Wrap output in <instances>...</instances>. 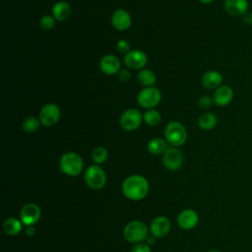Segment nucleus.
<instances>
[{
  "instance_id": "1",
  "label": "nucleus",
  "mask_w": 252,
  "mask_h": 252,
  "mask_svg": "<svg viewBox=\"0 0 252 252\" xmlns=\"http://www.w3.org/2000/svg\"><path fill=\"white\" fill-rule=\"evenodd\" d=\"M122 191L130 200H141L148 194L149 183L147 179L141 175H131L124 180Z\"/></svg>"
},
{
  "instance_id": "2",
  "label": "nucleus",
  "mask_w": 252,
  "mask_h": 252,
  "mask_svg": "<svg viewBox=\"0 0 252 252\" xmlns=\"http://www.w3.org/2000/svg\"><path fill=\"white\" fill-rule=\"evenodd\" d=\"M165 141L174 147L183 145L187 140V130L178 121H170L164 128Z\"/></svg>"
},
{
  "instance_id": "3",
  "label": "nucleus",
  "mask_w": 252,
  "mask_h": 252,
  "mask_svg": "<svg viewBox=\"0 0 252 252\" xmlns=\"http://www.w3.org/2000/svg\"><path fill=\"white\" fill-rule=\"evenodd\" d=\"M83 165L82 158L74 152L66 153L60 158L61 170L70 176L78 175L82 171Z\"/></svg>"
},
{
  "instance_id": "4",
  "label": "nucleus",
  "mask_w": 252,
  "mask_h": 252,
  "mask_svg": "<svg viewBox=\"0 0 252 252\" xmlns=\"http://www.w3.org/2000/svg\"><path fill=\"white\" fill-rule=\"evenodd\" d=\"M161 100V93L160 91L154 87H147L141 90L137 95V101L140 106L153 109L155 108Z\"/></svg>"
},
{
  "instance_id": "5",
  "label": "nucleus",
  "mask_w": 252,
  "mask_h": 252,
  "mask_svg": "<svg viewBox=\"0 0 252 252\" xmlns=\"http://www.w3.org/2000/svg\"><path fill=\"white\" fill-rule=\"evenodd\" d=\"M143 121V114L137 108H128L120 116V126L128 132L137 130Z\"/></svg>"
},
{
  "instance_id": "6",
  "label": "nucleus",
  "mask_w": 252,
  "mask_h": 252,
  "mask_svg": "<svg viewBox=\"0 0 252 252\" xmlns=\"http://www.w3.org/2000/svg\"><path fill=\"white\" fill-rule=\"evenodd\" d=\"M61 110L56 103H46L39 110V121L45 127L54 126L60 119Z\"/></svg>"
},
{
  "instance_id": "7",
  "label": "nucleus",
  "mask_w": 252,
  "mask_h": 252,
  "mask_svg": "<svg viewBox=\"0 0 252 252\" xmlns=\"http://www.w3.org/2000/svg\"><path fill=\"white\" fill-rule=\"evenodd\" d=\"M123 233L126 240L130 242H141L147 239L148 228L142 221L134 220L125 226Z\"/></svg>"
},
{
  "instance_id": "8",
  "label": "nucleus",
  "mask_w": 252,
  "mask_h": 252,
  "mask_svg": "<svg viewBox=\"0 0 252 252\" xmlns=\"http://www.w3.org/2000/svg\"><path fill=\"white\" fill-rule=\"evenodd\" d=\"M105 173L98 165H90L85 172V181L92 189H100L105 184Z\"/></svg>"
},
{
  "instance_id": "9",
  "label": "nucleus",
  "mask_w": 252,
  "mask_h": 252,
  "mask_svg": "<svg viewBox=\"0 0 252 252\" xmlns=\"http://www.w3.org/2000/svg\"><path fill=\"white\" fill-rule=\"evenodd\" d=\"M148 62L147 54L141 49H131L124 55L125 65L133 70H142Z\"/></svg>"
},
{
  "instance_id": "10",
  "label": "nucleus",
  "mask_w": 252,
  "mask_h": 252,
  "mask_svg": "<svg viewBox=\"0 0 252 252\" xmlns=\"http://www.w3.org/2000/svg\"><path fill=\"white\" fill-rule=\"evenodd\" d=\"M111 24L113 28L119 32L127 31L132 24V17L125 9H117L111 16Z\"/></svg>"
},
{
  "instance_id": "11",
  "label": "nucleus",
  "mask_w": 252,
  "mask_h": 252,
  "mask_svg": "<svg viewBox=\"0 0 252 252\" xmlns=\"http://www.w3.org/2000/svg\"><path fill=\"white\" fill-rule=\"evenodd\" d=\"M183 161L182 153L176 148H168L162 157V163L163 165L170 169L176 170L178 169Z\"/></svg>"
},
{
  "instance_id": "12",
  "label": "nucleus",
  "mask_w": 252,
  "mask_h": 252,
  "mask_svg": "<svg viewBox=\"0 0 252 252\" xmlns=\"http://www.w3.org/2000/svg\"><path fill=\"white\" fill-rule=\"evenodd\" d=\"M233 94H234L231 87L227 85H221L215 90L212 97L216 105L222 107L228 105L232 101Z\"/></svg>"
},
{
  "instance_id": "13",
  "label": "nucleus",
  "mask_w": 252,
  "mask_h": 252,
  "mask_svg": "<svg viewBox=\"0 0 252 252\" xmlns=\"http://www.w3.org/2000/svg\"><path fill=\"white\" fill-rule=\"evenodd\" d=\"M99 69L105 75H115L121 69L119 59L113 54H106L99 60Z\"/></svg>"
},
{
  "instance_id": "14",
  "label": "nucleus",
  "mask_w": 252,
  "mask_h": 252,
  "mask_svg": "<svg viewBox=\"0 0 252 252\" xmlns=\"http://www.w3.org/2000/svg\"><path fill=\"white\" fill-rule=\"evenodd\" d=\"M40 218V209L32 203L25 205L21 210V220L26 225H32Z\"/></svg>"
},
{
  "instance_id": "15",
  "label": "nucleus",
  "mask_w": 252,
  "mask_h": 252,
  "mask_svg": "<svg viewBox=\"0 0 252 252\" xmlns=\"http://www.w3.org/2000/svg\"><path fill=\"white\" fill-rule=\"evenodd\" d=\"M224 10L227 14L233 17L243 16L248 11L247 0H224Z\"/></svg>"
},
{
  "instance_id": "16",
  "label": "nucleus",
  "mask_w": 252,
  "mask_h": 252,
  "mask_svg": "<svg viewBox=\"0 0 252 252\" xmlns=\"http://www.w3.org/2000/svg\"><path fill=\"white\" fill-rule=\"evenodd\" d=\"M222 83V75L220 72L216 70H210L203 74L201 78V84L205 89L216 90Z\"/></svg>"
},
{
  "instance_id": "17",
  "label": "nucleus",
  "mask_w": 252,
  "mask_h": 252,
  "mask_svg": "<svg viewBox=\"0 0 252 252\" xmlns=\"http://www.w3.org/2000/svg\"><path fill=\"white\" fill-rule=\"evenodd\" d=\"M198 220H199V217L197 213L189 209L181 212L177 219L178 225L183 229H191L195 227L198 223Z\"/></svg>"
},
{
  "instance_id": "18",
  "label": "nucleus",
  "mask_w": 252,
  "mask_h": 252,
  "mask_svg": "<svg viewBox=\"0 0 252 252\" xmlns=\"http://www.w3.org/2000/svg\"><path fill=\"white\" fill-rule=\"evenodd\" d=\"M52 16L58 22H64L68 20L72 14L71 5L67 1L60 0L52 6Z\"/></svg>"
},
{
  "instance_id": "19",
  "label": "nucleus",
  "mask_w": 252,
  "mask_h": 252,
  "mask_svg": "<svg viewBox=\"0 0 252 252\" xmlns=\"http://www.w3.org/2000/svg\"><path fill=\"white\" fill-rule=\"evenodd\" d=\"M170 229V221L164 217L156 218L151 223V232L155 237L165 236Z\"/></svg>"
},
{
  "instance_id": "20",
  "label": "nucleus",
  "mask_w": 252,
  "mask_h": 252,
  "mask_svg": "<svg viewBox=\"0 0 252 252\" xmlns=\"http://www.w3.org/2000/svg\"><path fill=\"white\" fill-rule=\"evenodd\" d=\"M218 123V117L212 112H206L199 116L198 125L202 130L210 131L216 127Z\"/></svg>"
},
{
  "instance_id": "21",
  "label": "nucleus",
  "mask_w": 252,
  "mask_h": 252,
  "mask_svg": "<svg viewBox=\"0 0 252 252\" xmlns=\"http://www.w3.org/2000/svg\"><path fill=\"white\" fill-rule=\"evenodd\" d=\"M138 82L140 85L144 86L145 88L147 87H154L156 82H157V76L156 74L150 70V69H142L138 73L137 76Z\"/></svg>"
},
{
  "instance_id": "22",
  "label": "nucleus",
  "mask_w": 252,
  "mask_h": 252,
  "mask_svg": "<svg viewBox=\"0 0 252 252\" xmlns=\"http://www.w3.org/2000/svg\"><path fill=\"white\" fill-rule=\"evenodd\" d=\"M148 151L152 155H160L164 154L167 148V142L161 138H153L148 143Z\"/></svg>"
},
{
  "instance_id": "23",
  "label": "nucleus",
  "mask_w": 252,
  "mask_h": 252,
  "mask_svg": "<svg viewBox=\"0 0 252 252\" xmlns=\"http://www.w3.org/2000/svg\"><path fill=\"white\" fill-rule=\"evenodd\" d=\"M3 229L8 235H16L21 231L22 224L17 219L9 218L4 221Z\"/></svg>"
},
{
  "instance_id": "24",
  "label": "nucleus",
  "mask_w": 252,
  "mask_h": 252,
  "mask_svg": "<svg viewBox=\"0 0 252 252\" xmlns=\"http://www.w3.org/2000/svg\"><path fill=\"white\" fill-rule=\"evenodd\" d=\"M143 120L149 126H157V125H158L160 123L161 115H160L159 111L155 109V108L148 109L143 114Z\"/></svg>"
},
{
  "instance_id": "25",
  "label": "nucleus",
  "mask_w": 252,
  "mask_h": 252,
  "mask_svg": "<svg viewBox=\"0 0 252 252\" xmlns=\"http://www.w3.org/2000/svg\"><path fill=\"white\" fill-rule=\"evenodd\" d=\"M39 118L35 116H28L22 122V128L27 133H34L40 126Z\"/></svg>"
},
{
  "instance_id": "26",
  "label": "nucleus",
  "mask_w": 252,
  "mask_h": 252,
  "mask_svg": "<svg viewBox=\"0 0 252 252\" xmlns=\"http://www.w3.org/2000/svg\"><path fill=\"white\" fill-rule=\"evenodd\" d=\"M92 158L95 163H103L108 158V152L103 147H96L92 153Z\"/></svg>"
},
{
  "instance_id": "27",
  "label": "nucleus",
  "mask_w": 252,
  "mask_h": 252,
  "mask_svg": "<svg viewBox=\"0 0 252 252\" xmlns=\"http://www.w3.org/2000/svg\"><path fill=\"white\" fill-rule=\"evenodd\" d=\"M56 20L52 15H44L39 20V26L43 31H50L54 28Z\"/></svg>"
},
{
  "instance_id": "28",
  "label": "nucleus",
  "mask_w": 252,
  "mask_h": 252,
  "mask_svg": "<svg viewBox=\"0 0 252 252\" xmlns=\"http://www.w3.org/2000/svg\"><path fill=\"white\" fill-rule=\"evenodd\" d=\"M116 48L117 50L120 52V53H123V54H126L128 53L130 50H131V45H130V42L127 40V39H124V38H121L117 41L116 43Z\"/></svg>"
},
{
  "instance_id": "29",
  "label": "nucleus",
  "mask_w": 252,
  "mask_h": 252,
  "mask_svg": "<svg viewBox=\"0 0 252 252\" xmlns=\"http://www.w3.org/2000/svg\"><path fill=\"white\" fill-rule=\"evenodd\" d=\"M214 103L213 97L209 96V95H203L198 99V105L201 108H210L212 106V104Z\"/></svg>"
},
{
  "instance_id": "30",
  "label": "nucleus",
  "mask_w": 252,
  "mask_h": 252,
  "mask_svg": "<svg viewBox=\"0 0 252 252\" xmlns=\"http://www.w3.org/2000/svg\"><path fill=\"white\" fill-rule=\"evenodd\" d=\"M117 76H118V79L123 83H127L131 78L130 72L126 69H120V71L117 73Z\"/></svg>"
},
{
  "instance_id": "31",
  "label": "nucleus",
  "mask_w": 252,
  "mask_h": 252,
  "mask_svg": "<svg viewBox=\"0 0 252 252\" xmlns=\"http://www.w3.org/2000/svg\"><path fill=\"white\" fill-rule=\"evenodd\" d=\"M131 252H151V248L148 244H144V243H139L136 244Z\"/></svg>"
},
{
  "instance_id": "32",
  "label": "nucleus",
  "mask_w": 252,
  "mask_h": 252,
  "mask_svg": "<svg viewBox=\"0 0 252 252\" xmlns=\"http://www.w3.org/2000/svg\"><path fill=\"white\" fill-rule=\"evenodd\" d=\"M242 18H243V22H244L245 24H247V25H252V12L247 11V12L242 16Z\"/></svg>"
},
{
  "instance_id": "33",
  "label": "nucleus",
  "mask_w": 252,
  "mask_h": 252,
  "mask_svg": "<svg viewBox=\"0 0 252 252\" xmlns=\"http://www.w3.org/2000/svg\"><path fill=\"white\" fill-rule=\"evenodd\" d=\"M27 233H28L30 236H32V235L34 233V230H33V228H32V227H29V228L27 229Z\"/></svg>"
},
{
  "instance_id": "34",
  "label": "nucleus",
  "mask_w": 252,
  "mask_h": 252,
  "mask_svg": "<svg viewBox=\"0 0 252 252\" xmlns=\"http://www.w3.org/2000/svg\"><path fill=\"white\" fill-rule=\"evenodd\" d=\"M201 3H203V4H210V3H212V2H214L215 0H199Z\"/></svg>"
},
{
  "instance_id": "35",
  "label": "nucleus",
  "mask_w": 252,
  "mask_h": 252,
  "mask_svg": "<svg viewBox=\"0 0 252 252\" xmlns=\"http://www.w3.org/2000/svg\"><path fill=\"white\" fill-rule=\"evenodd\" d=\"M148 242H149L150 244H151V243H154V239H153V238H151V239L148 238Z\"/></svg>"
},
{
  "instance_id": "36",
  "label": "nucleus",
  "mask_w": 252,
  "mask_h": 252,
  "mask_svg": "<svg viewBox=\"0 0 252 252\" xmlns=\"http://www.w3.org/2000/svg\"><path fill=\"white\" fill-rule=\"evenodd\" d=\"M208 252H221V251H220V250H210Z\"/></svg>"
}]
</instances>
